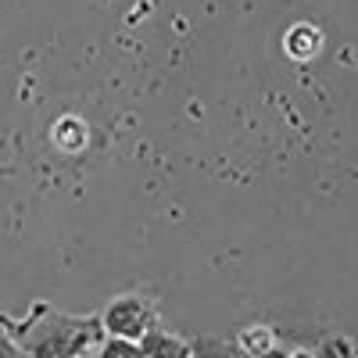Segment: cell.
Here are the masks:
<instances>
[{
	"instance_id": "cell-1",
	"label": "cell",
	"mask_w": 358,
	"mask_h": 358,
	"mask_svg": "<svg viewBox=\"0 0 358 358\" xmlns=\"http://www.w3.org/2000/svg\"><path fill=\"white\" fill-rule=\"evenodd\" d=\"M11 337L22 355L36 358H76V355H97L104 341L101 315H65L43 301L29 308V315L11 326Z\"/></svg>"
},
{
	"instance_id": "cell-2",
	"label": "cell",
	"mask_w": 358,
	"mask_h": 358,
	"mask_svg": "<svg viewBox=\"0 0 358 358\" xmlns=\"http://www.w3.org/2000/svg\"><path fill=\"white\" fill-rule=\"evenodd\" d=\"M101 322H104V334H111V337L140 341L151 326L162 322V315H158L151 297H143V294H118L101 312Z\"/></svg>"
},
{
	"instance_id": "cell-3",
	"label": "cell",
	"mask_w": 358,
	"mask_h": 358,
	"mask_svg": "<svg viewBox=\"0 0 358 358\" xmlns=\"http://www.w3.org/2000/svg\"><path fill=\"white\" fill-rule=\"evenodd\" d=\"M136 344H140V355H147V358H190L194 355V344H187L183 337H176V334H169L162 322L151 326V330H147Z\"/></svg>"
},
{
	"instance_id": "cell-4",
	"label": "cell",
	"mask_w": 358,
	"mask_h": 358,
	"mask_svg": "<svg viewBox=\"0 0 358 358\" xmlns=\"http://www.w3.org/2000/svg\"><path fill=\"white\" fill-rule=\"evenodd\" d=\"M322 29L312 25V22H297L287 29V36H283V50L287 57H294V62H312V57L322 54Z\"/></svg>"
},
{
	"instance_id": "cell-5",
	"label": "cell",
	"mask_w": 358,
	"mask_h": 358,
	"mask_svg": "<svg viewBox=\"0 0 358 358\" xmlns=\"http://www.w3.org/2000/svg\"><path fill=\"white\" fill-rule=\"evenodd\" d=\"M50 136H54V143L62 147V151H69V155H76V151H83L86 147V126L79 122L76 115H62L54 122V129H50Z\"/></svg>"
},
{
	"instance_id": "cell-6",
	"label": "cell",
	"mask_w": 358,
	"mask_h": 358,
	"mask_svg": "<svg viewBox=\"0 0 358 358\" xmlns=\"http://www.w3.org/2000/svg\"><path fill=\"white\" fill-rule=\"evenodd\" d=\"M236 344H241V355H273L280 337H276V330H268V326H251V330H244L236 337Z\"/></svg>"
},
{
	"instance_id": "cell-7",
	"label": "cell",
	"mask_w": 358,
	"mask_h": 358,
	"mask_svg": "<svg viewBox=\"0 0 358 358\" xmlns=\"http://www.w3.org/2000/svg\"><path fill=\"white\" fill-rule=\"evenodd\" d=\"M140 355V344L129 341V337H111L104 334L101 348H97V358H136Z\"/></svg>"
}]
</instances>
